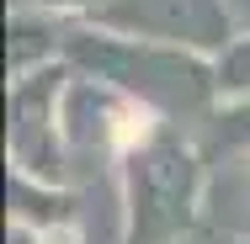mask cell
I'll return each mask as SVG.
<instances>
[{"label":"cell","instance_id":"6da1fadb","mask_svg":"<svg viewBox=\"0 0 250 244\" xmlns=\"http://www.w3.org/2000/svg\"><path fill=\"white\" fill-rule=\"evenodd\" d=\"M64 64L112 85V91H123V96H133L139 106L160 112L165 122L218 112L213 58L192 48H170V43H149V38H128V32H112L96 21H80Z\"/></svg>","mask_w":250,"mask_h":244},{"label":"cell","instance_id":"7a4b0ae2","mask_svg":"<svg viewBox=\"0 0 250 244\" xmlns=\"http://www.w3.org/2000/svg\"><path fill=\"white\" fill-rule=\"evenodd\" d=\"M208 181L213 175L202 165V149L176 122H165L117 170L123 244H181L197 218H208Z\"/></svg>","mask_w":250,"mask_h":244},{"label":"cell","instance_id":"3957f363","mask_svg":"<svg viewBox=\"0 0 250 244\" xmlns=\"http://www.w3.org/2000/svg\"><path fill=\"white\" fill-rule=\"evenodd\" d=\"M69 64H48L27 80H11V128H5V159L11 170H27L38 181H69V138H64V85Z\"/></svg>","mask_w":250,"mask_h":244},{"label":"cell","instance_id":"277c9868","mask_svg":"<svg viewBox=\"0 0 250 244\" xmlns=\"http://www.w3.org/2000/svg\"><path fill=\"white\" fill-rule=\"evenodd\" d=\"M96 27L170 43V48H192V53H208V58H218L234 38L224 0H112L96 16Z\"/></svg>","mask_w":250,"mask_h":244},{"label":"cell","instance_id":"5b68a950","mask_svg":"<svg viewBox=\"0 0 250 244\" xmlns=\"http://www.w3.org/2000/svg\"><path fill=\"white\" fill-rule=\"evenodd\" d=\"M75 27L80 21L53 16L43 5H16L11 11V27H5V75L11 80H27V75H38L48 64H64Z\"/></svg>","mask_w":250,"mask_h":244},{"label":"cell","instance_id":"8992f818","mask_svg":"<svg viewBox=\"0 0 250 244\" xmlns=\"http://www.w3.org/2000/svg\"><path fill=\"white\" fill-rule=\"evenodd\" d=\"M208 223L250 244V154H229L224 175L208 181Z\"/></svg>","mask_w":250,"mask_h":244},{"label":"cell","instance_id":"52a82bcc","mask_svg":"<svg viewBox=\"0 0 250 244\" xmlns=\"http://www.w3.org/2000/svg\"><path fill=\"white\" fill-rule=\"evenodd\" d=\"M213 85H218V106L250 96V32H234L229 48L213 58Z\"/></svg>","mask_w":250,"mask_h":244},{"label":"cell","instance_id":"ba28073f","mask_svg":"<svg viewBox=\"0 0 250 244\" xmlns=\"http://www.w3.org/2000/svg\"><path fill=\"white\" fill-rule=\"evenodd\" d=\"M208 122H213V144L224 154H250V96L245 101H224Z\"/></svg>","mask_w":250,"mask_h":244},{"label":"cell","instance_id":"9c48e42d","mask_svg":"<svg viewBox=\"0 0 250 244\" xmlns=\"http://www.w3.org/2000/svg\"><path fill=\"white\" fill-rule=\"evenodd\" d=\"M21 5H43L53 16H69V21H96L112 0H21Z\"/></svg>","mask_w":250,"mask_h":244},{"label":"cell","instance_id":"30bf717a","mask_svg":"<svg viewBox=\"0 0 250 244\" xmlns=\"http://www.w3.org/2000/svg\"><path fill=\"white\" fill-rule=\"evenodd\" d=\"M224 11H229L234 32H250V0H224Z\"/></svg>","mask_w":250,"mask_h":244}]
</instances>
